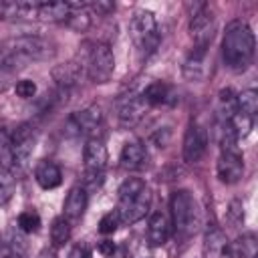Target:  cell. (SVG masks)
I'll return each instance as SVG.
<instances>
[{
  "mask_svg": "<svg viewBox=\"0 0 258 258\" xmlns=\"http://www.w3.org/2000/svg\"><path fill=\"white\" fill-rule=\"evenodd\" d=\"M254 50H256V40L252 28L244 20H232L226 26L222 40L224 64L234 73H242L252 64Z\"/></svg>",
  "mask_w": 258,
  "mask_h": 258,
  "instance_id": "6da1fadb",
  "label": "cell"
},
{
  "mask_svg": "<svg viewBox=\"0 0 258 258\" xmlns=\"http://www.w3.org/2000/svg\"><path fill=\"white\" fill-rule=\"evenodd\" d=\"M169 214H171V226L181 238H189L198 232V226L202 222L200 218V206L196 198L187 189H177L169 198Z\"/></svg>",
  "mask_w": 258,
  "mask_h": 258,
  "instance_id": "7a4b0ae2",
  "label": "cell"
},
{
  "mask_svg": "<svg viewBox=\"0 0 258 258\" xmlns=\"http://www.w3.org/2000/svg\"><path fill=\"white\" fill-rule=\"evenodd\" d=\"M79 62L83 64L87 77L93 83H107L115 71V56L109 44L103 42H87L81 46Z\"/></svg>",
  "mask_w": 258,
  "mask_h": 258,
  "instance_id": "3957f363",
  "label": "cell"
},
{
  "mask_svg": "<svg viewBox=\"0 0 258 258\" xmlns=\"http://www.w3.org/2000/svg\"><path fill=\"white\" fill-rule=\"evenodd\" d=\"M131 36L139 50L147 56L151 54L159 44V32H157V20L151 10H137L131 18Z\"/></svg>",
  "mask_w": 258,
  "mask_h": 258,
  "instance_id": "277c9868",
  "label": "cell"
},
{
  "mask_svg": "<svg viewBox=\"0 0 258 258\" xmlns=\"http://www.w3.org/2000/svg\"><path fill=\"white\" fill-rule=\"evenodd\" d=\"M151 208V191L149 187H145L143 191H139L137 196L133 198H125V200H119L117 204V214H119V220L121 224H135L139 220H143L147 216Z\"/></svg>",
  "mask_w": 258,
  "mask_h": 258,
  "instance_id": "5b68a950",
  "label": "cell"
},
{
  "mask_svg": "<svg viewBox=\"0 0 258 258\" xmlns=\"http://www.w3.org/2000/svg\"><path fill=\"white\" fill-rule=\"evenodd\" d=\"M10 141H12V149H14V165L24 167L34 151V145H36V129L30 123H22L10 135Z\"/></svg>",
  "mask_w": 258,
  "mask_h": 258,
  "instance_id": "8992f818",
  "label": "cell"
},
{
  "mask_svg": "<svg viewBox=\"0 0 258 258\" xmlns=\"http://www.w3.org/2000/svg\"><path fill=\"white\" fill-rule=\"evenodd\" d=\"M103 123V111L97 105H89L77 113H73L67 121V131L73 135H87L101 127Z\"/></svg>",
  "mask_w": 258,
  "mask_h": 258,
  "instance_id": "52a82bcc",
  "label": "cell"
},
{
  "mask_svg": "<svg viewBox=\"0 0 258 258\" xmlns=\"http://www.w3.org/2000/svg\"><path fill=\"white\" fill-rule=\"evenodd\" d=\"M208 149V131L200 123H189L183 135V161L185 163H196L202 159V155Z\"/></svg>",
  "mask_w": 258,
  "mask_h": 258,
  "instance_id": "ba28073f",
  "label": "cell"
},
{
  "mask_svg": "<svg viewBox=\"0 0 258 258\" xmlns=\"http://www.w3.org/2000/svg\"><path fill=\"white\" fill-rule=\"evenodd\" d=\"M189 34L194 38V46L208 48L212 44V38L216 34V20H214V14L208 10V6L191 16V20H189Z\"/></svg>",
  "mask_w": 258,
  "mask_h": 258,
  "instance_id": "9c48e42d",
  "label": "cell"
},
{
  "mask_svg": "<svg viewBox=\"0 0 258 258\" xmlns=\"http://www.w3.org/2000/svg\"><path fill=\"white\" fill-rule=\"evenodd\" d=\"M216 171H218V179L226 185H232V183H238L244 175V157L238 151H222L220 157H218V165H216Z\"/></svg>",
  "mask_w": 258,
  "mask_h": 258,
  "instance_id": "30bf717a",
  "label": "cell"
},
{
  "mask_svg": "<svg viewBox=\"0 0 258 258\" xmlns=\"http://www.w3.org/2000/svg\"><path fill=\"white\" fill-rule=\"evenodd\" d=\"M204 254L206 258H234V250L224 230L212 224L204 236Z\"/></svg>",
  "mask_w": 258,
  "mask_h": 258,
  "instance_id": "8fae6325",
  "label": "cell"
},
{
  "mask_svg": "<svg viewBox=\"0 0 258 258\" xmlns=\"http://www.w3.org/2000/svg\"><path fill=\"white\" fill-rule=\"evenodd\" d=\"M38 0H4L0 2L2 20H34L38 12Z\"/></svg>",
  "mask_w": 258,
  "mask_h": 258,
  "instance_id": "7c38bea8",
  "label": "cell"
},
{
  "mask_svg": "<svg viewBox=\"0 0 258 258\" xmlns=\"http://www.w3.org/2000/svg\"><path fill=\"white\" fill-rule=\"evenodd\" d=\"M83 159H85V171L87 173H103V169L107 167V147L99 137H91L85 143L83 149Z\"/></svg>",
  "mask_w": 258,
  "mask_h": 258,
  "instance_id": "4fadbf2b",
  "label": "cell"
},
{
  "mask_svg": "<svg viewBox=\"0 0 258 258\" xmlns=\"http://www.w3.org/2000/svg\"><path fill=\"white\" fill-rule=\"evenodd\" d=\"M181 73L187 81H194V83L204 81L206 75H208V48L194 46L189 50V54L185 56V60H183Z\"/></svg>",
  "mask_w": 258,
  "mask_h": 258,
  "instance_id": "5bb4252c",
  "label": "cell"
},
{
  "mask_svg": "<svg viewBox=\"0 0 258 258\" xmlns=\"http://www.w3.org/2000/svg\"><path fill=\"white\" fill-rule=\"evenodd\" d=\"M147 103L141 95H127L123 101H121V107H119V121L123 127H133L137 125L145 111H147Z\"/></svg>",
  "mask_w": 258,
  "mask_h": 258,
  "instance_id": "9a60e30c",
  "label": "cell"
},
{
  "mask_svg": "<svg viewBox=\"0 0 258 258\" xmlns=\"http://www.w3.org/2000/svg\"><path fill=\"white\" fill-rule=\"evenodd\" d=\"M85 208H87V189L83 185L71 187V191L64 198V204H62V218L69 220L71 224L79 222L85 214Z\"/></svg>",
  "mask_w": 258,
  "mask_h": 258,
  "instance_id": "2e32d148",
  "label": "cell"
},
{
  "mask_svg": "<svg viewBox=\"0 0 258 258\" xmlns=\"http://www.w3.org/2000/svg\"><path fill=\"white\" fill-rule=\"evenodd\" d=\"M171 236V222L163 212L151 214L147 222V242L149 246H163Z\"/></svg>",
  "mask_w": 258,
  "mask_h": 258,
  "instance_id": "e0dca14e",
  "label": "cell"
},
{
  "mask_svg": "<svg viewBox=\"0 0 258 258\" xmlns=\"http://www.w3.org/2000/svg\"><path fill=\"white\" fill-rule=\"evenodd\" d=\"M141 97L145 99L147 105H173L177 101V97L173 93V87L167 85L165 81H153V83H149L143 89Z\"/></svg>",
  "mask_w": 258,
  "mask_h": 258,
  "instance_id": "ac0fdd59",
  "label": "cell"
},
{
  "mask_svg": "<svg viewBox=\"0 0 258 258\" xmlns=\"http://www.w3.org/2000/svg\"><path fill=\"white\" fill-rule=\"evenodd\" d=\"M145 157H147L145 145L139 139H131V141H127L123 145L121 155H119V163H121L123 169L133 171V169H139L145 163Z\"/></svg>",
  "mask_w": 258,
  "mask_h": 258,
  "instance_id": "d6986e66",
  "label": "cell"
},
{
  "mask_svg": "<svg viewBox=\"0 0 258 258\" xmlns=\"http://www.w3.org/2000/svg\"><path fill=\"white\" fill-rule=\"evenodd\" d=\"M83 64L79 60H69V62H62V64H56L52 69V79L56 81V85L60 89H71L73 85L79 83L81 75H83Z\"/></svg>",
  "mask_w": 258,
  "mask_h": 258,
  "instance_id": "ffe728a7",
  "label": "cell"
},
{
  "mask_svg": "<svg viewBox=\"0 0 258 258\" xmlns=\"http://www.w3.org/2000/svg\"><path fill=\"white\" fill-rule=\"evenodd\" d=\"M34 179L42 189H54L56 185H60L62 173H60V167L54 161L44 159L34 167Z\"/></svg>",
  "mask_w": 258,
  "mask_h": 258,
  "instance_id": "44dd1931",
  "label": "cell"
},
{
  "mask_svg": "<svg viewBox=\"0 0 258 258\" xmlns=\"http://www.w3.org/2000/svg\"><path fill=\"white\" fill-rule=\"evenodd\" d=\"M69 14H71L69 2H40L36 18L44 22H67Z\"/></svg>",
  "mask_w": 258,
  "mask_h": 258,
  "instance_id": "7402d4cb",
  "label": "cell"
},
{
  "mask_svg": "<svg viewBox=\"0 0 258 258\" xmlns=\"http://www.w3.org/2000/svg\"><path fill=\"white\" fill-rule=\"evenodd\" d=\"M238 113V103H236V93L226 87L218 93V115L222 119V123L230 121L234 115Z\"/></svg>",
  "mask_w": 258,
  "mask_h": 258,
  "instance_id": "603a6c76",
  "label": "cell"
},
{
  "mask_svg": "<svg viewBox=\"0 0 258 258\" xmlns=\"http://www.w3.org/2000/svg\"><path fill=\"white\" fill-rule=\"evenodd\" d=\"M12 169H14L12 141L6 131H0V177H8Z\"/></svg>",
  "mask_w": 258,
  "mask_h": 258,
  "instance_id": "cb8c5ba5",
  "label": "cell"
},
{
  "mask_svg": "<svg viewBox=\"0 0 258 258\" xmlns=\"http://www.w3.org/2000/svg\"><path fill=\"white\" fill-rule=\"evenodd\" d=\"M232 250H234V258H256V254H258L256 236H254V234H244V236H240V238L232 244Z\"/></svg>",
  "mask_w": 258,
  "mask_h": 258,
  "instance_id": "d4e9b609",
  "label": "cell"
},
{
  "mask_svg": "<svg viewBox=\"0 0 258 258\" xmlns=\"http://www.w3.org/2000/svg\"><path fill=\"white\" fill-rule=\"evenodd\" d=\"M71 240V222L64 218H56L50 226V242L54 248H62Z\"/></svg>",
  "mask_w": 258,
  "mask_h": 258,
  "instance_id": "484cf974",
  "label": "cell"
},
{
  "mask_svg": "<svg viewBox=\"0 0 258 258\" xmlns=\"http://www.w3.org/2000/svg\"><path fill=\"white\" fill-rule=\"evenodd\" d=\"M236 103H238V113H244L254 119L258 111V93L254 89H246L240 95H236Z\"/></svg>",
  "mask_w": 258,
  "mask_h": 258,
  "instance_id": "4316f807",
  "label": "cell"
},
{
  "mask_svg": "<svg viewBox=\"0 0 258 258\" xmlns=\"http://www.w3.org/2000/svg\"><path fill=\"white\" fill-rule=\"evenodd\" d=\"M18 230L24 234H34L40 230V216L34 210H24L18 216Z\"/></svg>",
  "mask_w": 258,
  "mask_h": 258,
  "instance_id": "83f0119b",
  "label": "cell"
},
{
  "mask_svg": "<svg viewBox=\"0 0 258 258\" xmlns=\"http://www.w3.org/2000/svg\"><path fill=\"white\" fill-rule=\"evenodd\" d=\"M230 127H232V131L236 133V137H238V141L242 139V137H246L250 131H252V125H254V119L252 117H248V115H244V113H236L230 121Z\"/></svg>",
  "mask_w": 258,
  "mask_h": 258,
  "instance_id": "f1b7e54d",
  "label": "cell"
},
{
  "mask_svg": "<svg viewBox=\"0 0 258 258\" xmlns=\"http://www.w3.org/2000/svg\"><path fill=\"white\" fill-rule=\"evenodd\" d=\"M147 185H145V181L143 179H139V177H127L121 185H119V200H125V198H133V196H137L139 191H143Z\"/></svg>",
  "mask_w": 258,
  "mask_h": 258,
  "instance_id": "f546056e",
  "label": "cell"
},
{
  "mask_svg": "<svg viewBox=\"0 0 258 258\" xmlns=\"http://www.w3.org/2000/svg\"><path fill=\"white\" fill-rule=\"evenodd\" d=\"M119 224H121V220H119V214H117V210H111V212H107L101 220H99V232L101 234H105V236H109V234H113L117 228H119Z\"/></svg>",
  "mask_w": 258,
  "mask_h": 258,
  "instance_id": "4dcf8cb0",
  "label": "cell"
},
{
  "mask_svg": "<svg viewBox=\"0 0 258 258\" xmlns=\"http://www.w3.org/2000/svg\"><path fill=\"white\" fill-rule=\"evenodd\" d=\"M228 222L234 228H238L244 222V206H242L240 200H232L230 202V206H228Z\"/></svg>",
  "mask_w": 258,
  "mask_h": 258,
  "instance_id": "1f68e13d",
  "label": "cell"
},
{
  "mask_svg": "<svg viewBox=\"0 0 258 258\" xmlns=\"http://www.w3.org/2000/svg\"><path fill=\"white\" fill-rule=\"evenodd\" d=\"M14 91H16V95L20 99H30V97L36 95V83L30 81V79H22V81H18L14 85Z\"/></svg>",
  "mask_w": 258,
  "mask_h": 258,
  "instance_id": "d6a6232c",
  "label": "cell"
},
{
  "mask_svg": "<svg viewBox=\"0 0 258 258\" xmlns=\"http://www.w3.org/2000/svg\"><path fill=\"white\" fill-rule=\"evenodd\" d=\"M87 8H89L91 14L97 12L99 16H107V14H111L115 10V2H111V0H97V2H89Z\"/></svg>",
  "mask_w": 258,
  "mask_h": 258,
  "instance_id": "836d02e7",
  "label": "cell"
},
{
  "mask_svg": "<svg viewBox=\"0 0 258 258\" xmlns=\"http://www.w3.org/2000/svg\"><path fill=\"white\" fill-rule=\"evenodd\" d=\"M169 135H171L169 127H163V129H159L157 133H153V135H151V139L155 141V145H157V147H165V143L169 141Z\"/></svg>",
  "mask_w": 258,
  "mask_h": 258,
  "instance_id": "e575fe53",
  "label": "cell"
},
{
  "mask_svg": "<svg viewBox=\"0 0 258 258\" xmlns=\"http://www.w3.org/2000/svg\"><path fill=\"white\" fill-rule=\"evenodd\" d=\"M69 258H91V250H89L87 244H77L69 252Z\"/></svg>",
  "mask_w": 258,
  "mask_h": 258,
  "instance_id": "d590c367",
  "label": "cell"
},
{
  "mask_svg": "<svg viewBox=\"0 0 258 258\" xmlns=\"http://www.w3.org/2000/svg\"><path fill=\"white\" fill-rule=\"evenodd\" d=\"M97 250L103 254V256H113V252L117 250V244L113 242V240H103V242H99V246H97Z\"/></svg>",
  "mask_w": 258,
  "mask_h": 258,
  "instance_id": "8d00e7d4",
  "label": "cell"
},
{
  "mask_svg": "<svg viewBox=\"0 0 258 258\" xmlns=\"http://www.w3.org/2000/svg\"><path fill=\"white\" fill-rule=\"evenodd\" d=\"M10 256H12V248H10V244L4 242V240L0 238V258H10Z\"/></svg>",
  "mask_w": 258,
  "mask_h": 258,
  "instance_id": "74e56055",
  "label": "cell"
},
{
  "mask_svg": "<svg viewBox=\"0 0 258 258\" xmlns=\"http://www.w3.org/2000/svg\"><path fill=\"white\" fill-rule=\"evenodd\" d=\"M109 258H125V248H123V246L117 248V250L113 252V256H109Z\"/></svg>",
  "mask_w": 258,
  "mask_h": 258,
  "instance_id": "f35d334b",
  "label": "cell"
},
{
  "mask_svg": "<svg viewBox=\"0 0 258 258\" xmlns=\"http://www.w3.org/2000/svg\"><path fill=\"white\" fill-rule=\"evenodd\" d=\"M10 258H20V256H18V254H12V256H10Z\"/></svg>",
  "mask_w": 258,
  "mask_h": 258,
  "instance_id": "ab89813d",
  "label": "cell"
}]
</instances>
